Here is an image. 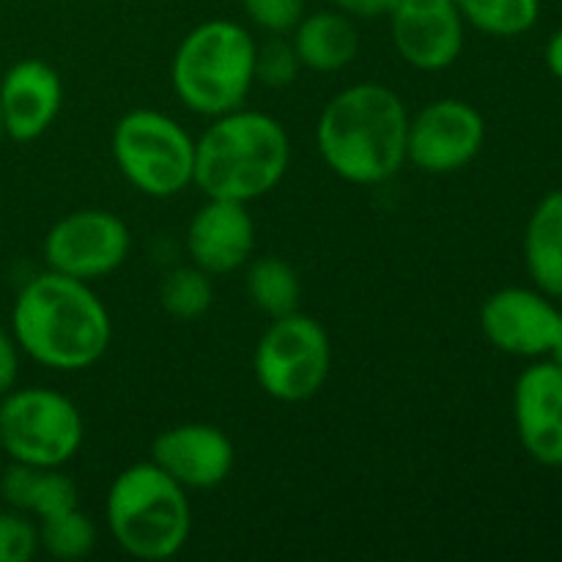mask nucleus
I'll return each instance as SVG.
<instances>
[{
	"label": "nucleus",
	"mask_w": 562,
	"mask_h": 562,
	"mask_svg": "<svg viewBox=\"0 0 562 562\" xmlns=\"http://www.w3.org/2000/svg\"><path fill=\"white\" fill-rule=\"evenodd\" d=\"M11 333L33 362L49 371L75 373L102 360L113 324L91 285L47 269L16 294Z\"/></svg>",
	"instance_id": "obj_1"
},
{
	"label": "nucleus",
	"mask_w": 562,
	"mask_h": 562,
	"mask_svg": "<svg viewBox=\"0 0 562 562\" xmlns=\"http://www.w3.org/2000/svg\"><path fill=\"white\" fill-rule=\"evenodd\" d=\"M406 132L409 113L398 93L379 82H357L324 104L316 146L338 179L371 187L404 168Z\"/></svg>",
	"instance_id": "obj_2"
},
{
	"label": "nucleus",
	"mask_w": 562,
	"mask_h": 562,
	"mask_svg": "<svg viewBox=\"0 0 562 562\" xmlns=\"http://www.w3.org/2000/svg\"><path fill=\"white\" fill-rule=\"evenodd\" d=\"M291 162V143L274 115L231 110L212 119L195 140V179L206 198L250 203L283 181Z\"/></svg>",
	"instance_id": "obj_3"
},
{
	"label": "nucleus",
	"mask_w": 562,
	"mask_h": 562,
	"mask_svg": "<svg viewBox=\"0 0 562 562\" xmlns=\"http://www.w3.org/2000/svg\"><path fill=\"white\" fill-rule=\"evenodd\" d=\"M104 516L115 547L137 560L176 558L192 532L187 488L165 475L154 461H140L115 475Z\"/></svg>",
	"instance_id": "obj_4"
},
{
	"label": "nucleus",
	"mask_w": 562,
	"mask_h": 562,
	"mask_svg": "<svg viewBox=\"0 0 562 562\" xmlns=\"http://www.w3.org/2000/svg\"><path fill=\"white\" fill-rule=\"evenodd\" d=\"M258 42L231 20H209L181 38L170 64V82L187 110L206 119L245 108L256 86Z\"/></svg>",
	"instance_id": "obj_5"
},
{
	"label": "nucleus",
	"mask_w": 562,
	"mask_h": 562,
	"mask_svg": "<svg viewBox=\"0 0 562 562\" xmlns=\"http://www.w3.org/2000/svg\"><path fill=\"white\" fill-rule=\"evenodd\" d=\"M113 159L121 176L148 198L184 192L195 179V140L159 110H130L113 130Z\"/></svg>",
	"instance_id": "obj_6"
},
{
	"label": "nucleus",
	"mask_w": 562,
	"mask_h": 562,
	"mask_svg": "<svg viewBox=\"0 0 562 562\" xmlns=\"http://www.w3.org/2000/svg\"><path fill=\"white\" fill-rule=\"evenodd\" d=\"M82 437L80 409L58 390L14 387L0 398V448L16 464H69Z\"/></svg>",
	"instance_id": "obj_7"
},
{
	"label": "nucleus",
	"mask_w": 562,
	"mask_h": 562,
	"mask_svg": "<svg viewBox=\"0 0 562 562\" xmlns=\"http://www.w3.org/2000/svg\"><path fill=\"white\" fill-rule=\"evenodd\" d=\"M333 366V346L316 318L289 313L272 318L256 346L252 368L269 398L280 404H300L313 398L327 384Z\"/></svg>",
	"instance_id": "obj_8"
},
{
	"label": "nucleus",
	"mask_w": 562,
	"mask_h": 562,
	"mask_svg": "<svg viewBox=\"0 0 562 562\" xmlns=\"http://www.w3.org/2000/svg\"><path fill=\"white\" fill-rule=\"evenodd\" d=\"M132 247L130 228L108 209H77L60 217L44 236V261L66 278H108L126 261Z\"/></svg>",
	"instance_id": "obj_9"
},
{
	"label": "nucleus",
	"mask_w": 562,
	"mask_h": 562,
	"mask_svg": "<svg viewBox=\"0 0 562 562\" xmlns=\"http://www.w3.org/2000/svg\"><path fill=\"white\" fill-rule=\"evenodd\" d=\"M486 143V121L464 99L426 104L406 132V162L423 173L445 176L467 168Z\"/></svg>",
	"instance_id": "obj_10"
},
{
	"label": "nucleus",
	"mask_w": 562,
	"mask_h": 562,
	"mask_svg": "<svg viewBox=\"0 0 562 562\" xmlns=\"http://www.w3.org/2000/svg\"><path fill=\"white\" fill-rule=\"evenodd\" d=\"M558 300L541 289L505 285L481 305V329L497 351L525 360L552 357L560 333Z\"/></svg>",
	"instance_id": "obj_11"
},
{
	"label": "nucleus",
	"mask_w": 562,
	"mask_h": 562,
	"mask_svg": "<svg viewBox=\"0 0 562 562\" xmlns=\"http://www.w3.org/2000/svg\"><path fill=\"white\" fill-rule=\"evenodd\" d=\"M395 49L420 71H442L464 49V16L456 0H395L387 14Z\"/></svg>",
	"instance_id": "obj_12"
},
{
	"label": "nucleus",
	"mask_w": 562,
	"mask_h": 562,
	"mask_svg": "<svg viewBox=\"0 0 562 562\" xmlns=\"http://www.w3.org/2000/svg\"><path fill=\"white\" fill-rule=\"evenodd\" d=\"M514 426L536 464L562 470V366L532 360L514 384Z\"/></svg>",
	"instance_id": "obj_13"
},
{
	"label": "nucleus",
	"mask_w": 562,
	"mask_h": 562,
	"mask_svg": "<svg viewBox=\"0 0 562 562\" xmlns=\"http://www.w3.org/2000/svg\"><path fill=\"white\" fill-rule=\"evenodd\" d=\"M151 461L181 488H214L231 475L234 442L209 423H181L165 428L151 442Z\"/></svg>",
	"instance_id": "obj_14"
},
{
	"label": "nucleus",
	"mask_w": 562,
	"mask_h": 562,
	"mask_svg": "<svg viewBox=\"0 0 562 562\" xmlns=\"http://www.w3.org/2000/svg\"><path fill=\"white\" fill-rule=\"evenodd\" d=\"M256 250V220L247 203L206 198L187 228V252L192 263L217 274L236 272Z\"/></svg>",
	"instance_id": "obj_15"
},
{
	"label": "nucleus",
	"mask_w": 562,
	"mask_h": 562,
	"mask_svg": "<svg viewBox=\"0 0 562 562\" xmlns=\"http://www.w3.org/2000/svg\"><path fill=\"white\" fill-rule=\"evenodd\" d=\"M64 104V82L38 58L16 60L0 77V126L16 143H31L55 124Z\"/></svg>",
	"instance_id": "obj_16"
},
{
	"label": "nucleus",
	"mask_w": 562,
	"mask_h": 562,
	"mask_svg": "<svg viewBox=\"0 0 562 562\" xmlns=\"http://www.w3.org/2000/svg\"><path fill=\"white\" fill-rule=\"evenodd\" d=\"M291 44L296 49L302 69L340 71L360 53V33L351 16L344 11H313L291 31Z\"/></svg>",
	"instance_id": "obj_17"
},
{
	"label": "nucleus",
	"mask_w": 562,
	"mask_h": 562,
	"mask_svg": "<svg viewBox=\"0 0 562 562\" xmlns=\"http://www.w3.org/2000/svg\"><path fill=\"white\" fill-rule=\"evenodd\" d=\"M0 497L5 508L42 521L60 510L75 508L77 486L69 475L60 472V467H33L11 461V467L0 477Z\"/></svg>",
	"instance_id": "obj_18"
},
{
	"label": "nucleus",
	"mask_w": 562,
	"mask_h": 562,
	"mask_svg": "<svg viewBox=\"0 0 562 562\" xmlns=\"http://www.w3.org/2000/svg\"><path fill=\"white\" fill-rule=\"evenodd\" d=\"M525 263L532 285L562 302V190L543 195L530 212L525 228Z\"/></svg>",
	"instance_id": "obj_19"
},
{
	"label": "nucleus",
	"mask_w": 562,
	"mask_h": 562,
	"mask_svg": "<svg viewBox=\"0 0 562 562\" xmlns=\"http://www.w3.org/2000/svg\"><path fill=\"white\" fill-rule=\"evenodd\" d=\"M247 300L269 318H283L300 311L302 283L296 269L278 256H263L250 263L245 278Z\"/></svg>",
	"instance_id": "obj_20"
},
{
	"label": "nucleus",
	"mask_w": 562,
	"mask_h": 562,
	"mask_svg": "<svg viewBox=\"0 0 562 562\" xmlns=\"http://www.w3.org/2000/svg\"><path fill=\"white\" fill-rule=\"evenodd\" d=\"M456 3L464 22L497 38L525 36L541 16V0H456Z\"/></svg>",
	"instance_id": "obj_21"
},
{
	"label": "nucleus",
	"mask_w": 562,
	"mask_h": 562,
	"mask_svg": "<svg viewBox=\"0 0 562 562\" xmlns=\"http://www.w3.org/2000/svg\"><path fill=\"white\" fill-rule=\"evenodd\" d=\"M38 525V549L53 560L75 562L88 558L97 547V525L88 514H82L80 505L66 508L60 514L47 516L36 521Z\"/></svg>",
	"instance_id": "obj_22"
},
{
	"label": "nucleus",
	"mask_w": 562,
	"mask_h": 562,
	"mask_svg": "<svg viewBox=\"0 0 562 562\" xmlns=\"http://www.w3.org/2000/svg\"><path fill=\"white\" fill-rule=\"evenodd\" d=\"M159 305L168 316L179 318V322L201 318L214 305L212 274L203 272L195 263L173 269V272L165 274L162 285H159Z\"/></svg>",
	"instance_id": "obj_23"
},
{
	"label": "nucleus",
	"mask_w": 562,
	"mask_h": 562,
	"mask_svg": "<svg viewBox=\"0 0 562 562\" xmlns=\"http://www.w3.org/2000/svg\"><path fill=\"white\" fill-rule=\"evenodd\" d=\"M302 64L291 38L272 36L256 47V82L267 88H289L300 75Z\"/></svg>",
	"instance_id": "obj_24"
},
{
	"label": "nucleus",
	"mask_w": 562,
	"mask_h": 562,
	"mask_svg": "<svg viewBox=\"0 0 562 562\" xmlns=\"http://www.w3.org/2000/svg\"><path fill=\"white\" fill-rule=\"evenodd\" d=\"M38 554V525L14 508L0 510V562H31Z\"/></svg>",
	"instance_id": "obj_25"
},
{
	"label": "nucleus",
	"mask_w": 562,
	"mask_h": 562,
	"mask_svg": "<svg viewBox=\"0 0 562 562\" xmlns=\"http://www.w3.org/2000/svg\"><path fill=\"white\" fill-rule=\"evenodd\" d=\"M241 9L269 36H289L305 16V0H241Z\"/></svg>",
	"instance_id": "obj_26"
},
{
	"label": "nucleus",
	"mask_w": 562,
	"mask_h": 562,
	"mask_svg": "<svg viewBox=\"0 0 562 562\" xmlns=\"http://www.w3.org/2000/svg\"><path fill=\"white\" fill-rule=\"evenodd\" d=\"M20 376V346L11 329L0 327V398L16 387Z\"/></svg>",
	"instance_id": "obj_27"
},
{
	"label": "nucleus",
	"mask_w": 562,
	"mask_h": 562,
	"mask_svg": "<svg viewBox=\"0 0 562 562\" xmlns=\"http://www.w3.org/2000/svg\"><path fill=\"white\" fill-rule=\"evenodd\" d=\"M333 3L351 20H382L393 11L395 0H333Z\"/></svg>",
	"instance_id": "obj_28"
},
{
	"label": "nucleus",
	"mask_w": 562,
	"mask_h": 562,
	"mask_svg": "<svg viewBox=\"0 0 562 562\" xmlns=\"http://www.w3.org/2000/svg\"><path fill=\"white\" fill-rule=\"evenodd\" d=\"M543 58H547V69L552 71V77H558L562 82V27L560 31H554L552 38L547 42V53H543Z\"/></svg>",
	"instance_id": "obj_29"
},
{
	"label": "nucleus",
	"mask_w": 562,
	"mask_h": 562,
	"mask_svg": "<svg viewBox=\"0 0 562 562\" xmlns=\"http://www.w3.org/2000/svg\"><path fill=\"white\" fill-rule=\"evenodd\" d=\"M552 360L562 366V311H560V333H558V344H554V351H552Z\"/></svg>",
	"instance_id": "obj_30"
},
{
	"label": "nucleus",
	"mask_w": 562,
	"mask_h": 562,
	"mask_svg": "<svg viewBox=\"0 0 562 562\" xmlns=\"http://www.w3.org/2000/svg\"><path fill=\"white\" fill-rule=\"evenodd\" d=\"M0 453H3V448H0Z\"/></svg>",
	"instance_id": "obj_31"
},
{
	"label": "nucleus",
	"mask_w": 562,
	"mask_h": 562,
	"mask_svg": "<svg viewBox=\"0 0 562 562\" xmlns=\"http://www.w3.org/2000/svg\"><path fill=\"white\" fill-rule=\"evenodd\" d=\"M0 132H3V126H0Z\"/></svg>",
	"instance_id": "obj_32"
}]
</instances>
